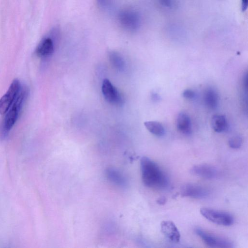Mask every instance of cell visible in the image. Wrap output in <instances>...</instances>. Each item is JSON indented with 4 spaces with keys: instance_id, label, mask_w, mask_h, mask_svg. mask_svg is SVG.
Returning <instances> with one entry per match:
<instances>
[{
    "instance_id": "obj_14",
    "label": "cell",
    "mask_w": 248,
    "mask_h": 248,
    "mask_svg": "<svg viewBox=\"0 0 248 248\" xmlns=\"http://www.w3.org/2000/svg\"><path fill=\"white\" fill-rule=\"evenodd\" d=\"M211 125L213 130L218 133L225 131L228 127L226 117L223 115H215L211 120Z\"/></svg>"
},
{
    "instance_id": "obj_21",
    "label": "cell",
    "mask_w": 248,
    "mask_h": 248,
    "mask_svg": "<svg viewBox=\"0 0 248 248\" xmlns=\"http://www.w3.org/2000/svg\"><path fill=\"white\" fill-rule=\"evenodd\" d=\"M161 3L166 7H170L172 4V0H160Z\"/></svg>"
},
{
    "instance_id": "obj_24",
    "label": "cell",
    "mask_w": 248,
    "mask_h": 248,
    "mask_svg": "<svg viewBox=\"0 0 248 248\" xmlns=\"http://www.w3.org/2000/svg\"><path fill=\"white\" fill-rule=\"evenodd\" d=\"M159 96L157 94L154 93L152 94V99H153L154 101H157L159 100Z\"/></svg>"
},
{
    "instance_id": "obj_20",
    "label": "cell",
    "mask_w": 248,
    "mask_h": 248,
    "mask_svg": "<svg viewBox=\"0 0 248 248\" xmlns=\"http://www.w3.org/2000/svg\"><path fill=\"white\" fill-rule=\"evenodd\" d=\"M182 95L185 98L190 100L195 97V93L191 89H187L183 91Z\"/></svg>"
},
{
    "instance_id": "obj_6",
    "label": "cell",
    "mask_w": 248,
    "mask_h": 248,
    "mask_svg": "<svg viewBox=\"0 0 248 248\" xmlns=\"http://www.w3.org/2000/svg\"><path fill=\"white\" fill-rule=\"evenodd\" d=\"M20 90V84L18 79H14L7 92L0 99V114H6Z\"/></svg>"
},
{
    "instance_id": "obj_12",
    "label": "cell",
    "mask_w": 248,
    "mask_h": 248,
    "mask_svg": "<svg viewBox=\"0 0 248 248\" xmlns=\"http://www.w3.org/2000/svg\"><path fill=\"white\" fill-rule=\"evenodd\" d=\"M177 130L181 133L189 135L191 133V123L189 116L184 112L180 113L176 118Z\"/></svg>"
},
{
    "instance_id": "obj_3",
    "label": "cell",
    "mask_w": 248,
    "mask_h": 248,
    "mask_svg": "<svg viewBox=\"0 0 248 248\" xmlns=\"http://www.w3.org/2000/svg\"><path fill=\"white\" fill-rule=\"evenodd\" d=\"M200 213L209 221L219 225L229 226L234 221L230 214L222 211L203 207L200 209Z\"/></svg>"
},
{
    "instance_id": "obj_18",
    "label": "cell",
    "mask_w": 248,
    "mask_h": 248,
    "mask_svg": "<svg viewBox=\"0 0 248 248\" xmlns=\"http://www.w3.org/2000/svg\"><path fill=\"white\" fill-rule=\"evenodd\" d=\"M98 6L105 10H108L112 7L111 0H95Z\"/></svg>"
},
{
    "instance_id": "obj_16",
    "label": "cell",
    "mask_w": 248,
    "mask_h": 248,
    "mask_svg": "<svg viewBox=\"0 0 248 248\" xmlns=\"http://www.w3.org/2000/svg\"><path fill=\"white\" fill-rule=\"evenodd\" d=\"M109 58L112 64L119 70H122L124 67V61L119 53L115 51L110 52Z\"/></svg>"
},
{
    "instance_id": "obj_17",
    "label": "cell",
    "mask_w": 248,
    "mask_h": 248,
    "mask_svg": "<svg viewBox=\"0 0 248 248\" xmlns=\"http://www.w3.org/2000/svg\"><path fill=\"white\" fill-rule=\"evenodd\" d=\"M243 140L239 136H235L231 138L228 142L229 146L232 149H238L242 146Z\"/></svg>"
},
{
    "instance_id": "obj_13",
    "label": "cell",
    "mask_w": 248,
    "mask_h": 248,
    "mask_svg": "<svg viewBox=\"0 0 248 248\" xmlns=\"http://www.w3.org/2000/svg\"><path fill=\"white\" fill-rule=\"evenodd\" d=\"M203 101L205 106L211 109H215L218 103V95L212 88H208L204 92Z\"/></svg>"
},
{
    "instance_id": "obj_7",
    "label": "cell",
    "mask_w": 248,
    "mask_h": 248,
    "mask_svg": "<svg viewBox=\"0 0 248 248\" xmlns=\"http://www.w3.org/2000/svg\"><path fill=\"white\" fill-rule=\"evenodd\" d=\"M102 92L104 98L108 103L117 106L123 103L124 100L121 94L108 79L103 80Z\"/></svg>"
},
{
    "instance_id": "obj_23",
    "label": "cell",
    "mask_w": 248,
    "mask_h": 248,
    "mask_svg": "<svg viewBox=\"0 0 248 248\" xmlns=\"http://www.w3.org/2000/svg\"><path fill=\"white\" fill-rule=\"evenodd\" d=\"M166 202L167 199L165 197H160L156 201V202L160 205L165 204Z\"/></svg>"
},
{
    "instance_id": "obj_8",
    "label": "cell",
    "mask_w": 248,
    "mask_h": 248,
    "mask_svg": "<svg viewBox=\"0 0 248 248\" xmlns=\"http://www.w3.org/2000/svg\"><path fill=\"white\" fill-rule=\"evenodd\" d=\"M180 194L183 197L203 199L208 196L209 192L206 188L201 185L187 183L181 186Z\"/></svg>"
},
{
    "instance_id": "obj_15",
    "label": "cell",
    "mask_w": 248,
    "mask_h": 248,
    "mask_svg": "<svg viewBox=\"0 0 248 248\" xmlns=\"http://www.w3.org/2000/svg\"><path fill=\"white\" fill-rule=\"evenodd\" d=\"M144 125L147 129L153 135L161 137L165 134V129L163 125L156 121H147L144 123Z\"/></svg>"
},
{
    "instance_id": "obj_2",
    "label": "cell",
    "mask_w": 248,
    "mask_h": 248,
    "mask_svg": "<svg viewBox=\"0 0 248 248\" xmlns=\"http://www.w3.org/2000/svg\"><path fill=\"white\" fill-rule=\"evenodd\" d=\"M26 95V91L21 90L12 105V106L6 113L2 125V134H1L2 138H4L7 135L16 121Z\"/></svg>"
},
{
    "instance_id": "obj_4",
    "label": "cell",
    "mask_w": 248,
    "mask_h": 248,
    "mask_svg": "<svg viewBox=\"0 0 248 248\" xmlns=\"http://www.w3.org/2000/svg\"><path fill=\"white\" fill-rule=\"evenodd\" d=\"M118 20L121 26L130 32L137 31L140 26L139 14L132 10L126 9L121 11L118 14Z\"/></svg>"
},
{
    "instance_id": "obj_10",
    "label": "cell",
    "mask_w": 248,
    "mask_h": 248,
    "mask_svg": "<svg viewBox=\"0 0 248 248\" xmlns=\"http://www.w3.org/2000/svg\"><path fill=\"white\" fill-rule=\"evenodd\" d=\"M160 228L163 234L171 242L178 243L180 241V232L173 222L163 221L160 224Z\"/></svg>"
},
{
    "instance_id": "obj_1",
    "label": "cell",
    "mask_w": 248,
    "mask_h": 248,
    "mask_svg": "<svg viewBox=\"0 0 248 248\" xmlns=\"http://www.w3.org/2000/svg\"><path fill=\"white\" fill-rule=\"evenodd\" d=\"M142 181L145 186L153 188H162L168 183V178L159 166L146 156L140 159Z\"/></svg>"
},
{
    "instance_id": "obj_5",
    "label": "cell",
    "mask_w": 248,
    "mask_h": 248,
    "mask_svg": "<svg viewBox=\"0 0 248 248\" xmlns=\"http://www.w3.org/2000/svg\"><path fill=\"white\" fill-rule=\"evenodd\" d=\"M195 232L204 243L209 247L227 248L232 247V244L228 239L210 233L202 229L197 228Z\"/></svg>"
},
{
    "instance_id": "obj_11",
    "label": "cell",
    "mask_w": 248,
    "mask_h": 248,
    "mask_svg": "<svg viewBox=\"0 0 248 248\" xmlns=\"http://www.w3.org/2000/svg\"><path fill=\"white\" fill-rule=\"evenodd\" d=\"M53 40L48 37L43 38L39 43L36 49V54L41 57L50 56L54 51Z\"/></svg>"
},
{
    "instance_id": "obj_19",
    "label": "cell",
    "mask_w": 248,
    "mask_h": 248,
    "mask_svg": "<svg viewBox=\"0 0 248 248\" xmlns=\"http://www.w3.org/2000/svg\"><path fill=\"white\" fill-rule=\"evenodd\" d=\"M108 174L113 181L116 182L117 183H121L122 181V177L117 171L114 170H110Z\"/></svg>"
},
{
    "instance_id": "obj_22",
    "label": "cell",
    "mask_w": 248,
    "mask_h": 248,
    "mask_svg": "<svg viewBox=\"0 0 248 248\" xmlns=\"http://www.w3.org/2000/svg\"><path fill=\"white\" fill-rule=\"evenodd\" d=\"M248 8V0H241V9L242 11H245Z\"/></svg>"
},
{
    "instance_id": "obj_9",
    "label": "cell",
    "mask_w": 248,
    "mask_h": 248,
    "mask_svg": "<svg viewBox=\"0 0 248 248\" xmlns=\"http://www.w3.org/2000/svg\"><path fill=\"white\" fill-rule=\"evenodd\" d=\"M191 173L205 179H214L218 175V170L212 165L200 164L193 166L190 170Z\"/></svg>"
}]
</instances>
